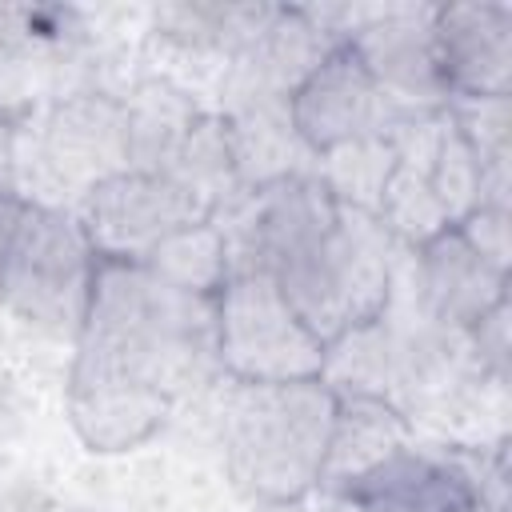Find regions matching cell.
I'll return each mask as SVG.
<instances>
[{
    "mask_svg": "<svg viewBox=\"0 0 512 512\" xmlns=\"http://www.w3.org/2000/svg\"><path fill=\"white\" fill-rule=\"evenodd\" d=\"M68 372V424L92 452H128L216 368V296L148 264L100 260Z\"/></svg>",
    "mask_w": 512,
    "mask_h": 512,
    "instance_id": "obj_1",
    "label": "cell"
},
{
    "mask_svg": "<svg viewBox=\"0 0 512 512\" xmlns=\"http://www.w3.org/2000/svg\"><path fill=\"white\" fill-rule=\"evenodd\" d=\"M336 392L324 380L240 384L224 396L220 440L232 488L260 508L304 504L320 488Z\"/></svg>",
    "mask_w": 512,
    "mask_h": 512,
    "instance_id": "obj_2",
    "label": "cell"
},
{
    "mask_svg": "<svg viewBox=\"0 0 512 512\" xmlns=\"http://www.w3.org/2000/svg\"><path fill=\"white\" fill-rule=\"evenodd\" d=\"M392 236L368 212L344 208L332 228L296 248L272 268L280 296L304 320V328L328 348L336 336L376 320L396 288Z\"/></svg>",
    "mask_w": 512,
    "mask_h": 512,
    "instance_id": "obj_3",
    "label": "cell"
},
{
    "mask_svg": "<svg viewBox=\"0 0 512 512\" xmlns=\"http://www.w3.org/2000/svg\"><path fill=\"white\" fill-rule=\"evenodd\" d=\"M116 172H128V132L112 92H68L12 124V192L28 204L76 212Z\"/></svg>",
    "mask_w": 512,
    "mask_h": 512,
    "instance_id": "obj_4",
    "label": "cell"
},
{
    "mask_svg": "<svg viewBox=\"0 0 512 512\" xmlns=\"http://www.w3.org/2000/svg\"><path fill=\"white\" fill-rule=\"evenodd\" d=\"M100 256L76 212L24 204V216L0 256V304L32 332L76 340Z\"/></svg>",
    "mask_w": 512,
    "mask_h": 512,
    "instance_id": "obj_5",
    "label": "cell"
},
{
    "mask_svg": "<svg viewBox=\"0 0 512 512\" xmlns=\"http://www.w3.org/2000/svg\"><path fill=\"white\" fill-rule=\"evenodd\" d=\"M216 360L240 384L320 380L324 344L304 328L272 276L236 272L216 292Z\"/></svg>",
    "mask_w": 512,
    "mask_h": 512,
    "instance_id": "obj_6",
    "label": "cell"
},
{
    "mask_svg": "<svg viewBox=\"0 0 512 512\" xmlns=\"http://www.w3.org/2000/svg\"><path fill=\"white\" fill-rule=\"evenodd\" d=\"M348 512H504V444L400 448L332 496Z\"/></svg>",
    "mask_w": 512,
    "mask_h": 512,
    "instance_id": "obj_7",
    "label": "cell"
},
{
    "mask_svg": "<svg viewBox=\"0 0 512 512\" xmlns=\"http://www.w3.org/2000/svg\"><path fill=\"white\" fill-rule=\"evenodd\" d=\"M216 204L196 188L164 176V172H116L96 184L80 204L76 220L100 260L144 264L164 240L208 224Z\"/></svg>",
    "mask_w": 512,
    "mask_h": 512,
    "instance_id": "obj_8",
    "label": "cell"
},
{
    "mask_svg": "<svg viewBox=\"0 0 512 512\" xmlns=\"http://www.w3.org/2000/svg\"><path fill=\"white\" fill-rule=\"evenodd\" d=\"M288 116L308 152H332L352 140L392 136L420 112L400 108L348 52V44L332 48L288 96Z\"/></svg>",
    "mask_w": 512,
    "mask_h": 512,
    "instance_id": "obj_9",
    "label": "cell"
},
{
    "mask_svg": "<svg viewBox=\"0 0 512 512\" xmlns=\"http://www.w3.org/2000/svg\"><path fill=\"white\" fill-rule=\"evenodd\" d=\"M276 4H232V0H180V4H156L148 8L144 44L148 56L160 60L156 72L176 60L180 68L168 76L172 84H216L228 76L232 60L264 32Z\"/></svg>",
    "mask_w": 512,
    "mask_h": 512,
    "instance_id": "obj_10",
    "label": "cell"
},
{
    "mask_svg": "<svg viewBox=\"0 0 512 512\" xmlns=\"http://www.w3.org/2000/svg\"><path fill=\"white\" fill-rule=\"evenodd\" d=\"M436 4H368L360 28L344 40L364 72L408 112H440L448 104L436 48Z\"/></svg>",
    "mask_w": 512,
    "mask_h": 512,
    "instance_id": "obj_11",
    "label": "cell"
},
{
    "mask_svg": "<svg viewBox=\"0 0 512 512\" xmlns=\"http://www.w3.org/2000/svg\"><path fill=\"white\" fill-rule=\"evenodd\" d=\"M432 48L448 100H488L512 88V8L492 0L436 4Z\"/></svg>",
    "mask_w": 512,
    "mask_h": 512,
    "instance_id": "obj_12",
    "label": "cell"
},
{
    "mask_svg": "<svg viewBox=\"0 0 512 512\" xmlns=\"http://www.w3.org/2000/svg\"><path fill=\"white\" fill-rule=\"evenodd\" d=\"M412 280L424 312L452 332L476 328L492 308L508 300V272L476 256L456 228L432 236L412 252Z\"/></svg>",
    "mask_w": 512,
    "mask_h": 512,
    "instance_id": "obj_13",
    "label": "cell"
},
{
    "mask_svg": "<svg viewBox=\"0 0 512 512\" xmlns=\"http://www.w3.org/2000/svg\"><path fill=\"white\" fill-rule=\"evenodd\" d=\"M412 444V424L376 396H336V416H332V436H328V456L320 472L324 496H340L348 484L392 460L400 448Z\"/></svg>",
    "mask_w": 512,
    "mask_h": 512,
    "instance_id": "obj_14",
    "label": "cell"
},
{
    "mask_svg": "<svg viewBox=\"0 0 512 512\" xmlns=\"http://www.w3.org/2000/svg\"><path fill=\"white\" fill-rule=\"evenodd\" d=\"M228 124V148L240 192L316 172V152L296 136L288 100H252L220 112Z\"/></svg>",
    "mask_w": 512,
    "mask_h": 512,
    "instance_id": "obj_15",
    "label": "cell"
},
{
    "mask_svg": "<svg viewBox=\"0 0 512 512\" xmlns=\"http://www.w3.org/2000/svg\"><path fill=\"white\" fill-rule=\"evenodd\" d=\"M120 104H124V132H128V168L136 172H164L180 140L204 112L188 88L164 76L132 80Z\"/></svg>",
    "mask_w": 512,
    "mask_h": 512,
    "instance_id": "obj_16",
    "label": "cell"
},
{
    "mask_svg": "<svg viewBox=\"0 0 512 512\" xmlns=\"http://www.w3.org/2000/svg\"><path fill=\"white\" fill-rule=\"evenodd\" d=\"M392 168H396V148L388 136L352 140V144H340L316 156V176L324 180L332 200L344 208L368 212V216H376Z\"/></svg>",
    "mask_w": 512,
    "mask_h": 512,
    "instance_id": "obj_17",
    "label": "cell"
},
{
    "mask_svg": "<svg viewBox=\"0 0 512 512\" xmlns=\"http://www.w3.org/2000/svg\"><path fill=\"white\" fill-rule=\"evenodd\" d=\"M144 264L156 276H164L176 288H188L196 296H216L228 280V252H224V236H220L216 220L196 224L188 232H176Z\"/></svg>",
    "mask_w": 512,
    "mask_h": 512,
    "instance_id": "obj_18",
    "label": "cell"
},
{
    "mask_svg": "<svg viewBox=\"0 0 512 512\" xmlns=\"http://www.w3.org/2000/svg\"><path fill=\"white\" fill-rule=\"evenodd\" d=\"M456 232L468 240V248L476 256H484L492 268L508 272V260H512V224H508V208L500 204H476L460 224Z\"/></svg>",
    "mask_w": 512,
    "mask_h": 512,
    "instance_id": "obj_19",
    "label": "cell"
},
{
    "mask_svg": "<svg viewBox=\"0 0 512 512\" xmlns=\"http://www.w3.org/2000/svg\"><path fill=\"white\" fill-rule=\"evenodd\" d=\"M24 196H16L12 188H0V256H4V248H8V240H12V232H16V224H20V216H24Z\"/></svg>",
    "mask_w": 512,
    "mask_h": 512,
    "instance_id": "obj_20",
    "label": "cell"
},
{
    "mask_svg": "<svg viewBox=\"0 0 512 512\" xmlns=\"http://www.w3.org/2000/svg\"><path fill=\"white\" fill-rule=\"evenodd\" d=\"M0 188H12V120L0 108Z\"/></svg>",
    "mask_w": 512,
    "mask_h": 512,
    "instance_id": "obj_21",
    "label": "cell"
}]
</instances>
